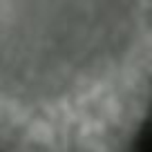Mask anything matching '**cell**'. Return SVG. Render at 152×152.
I'll return each instance as SVG.
<instances>
[{"mask_svg": "<svg viewBox=\"0 0 152 152\" xmlns=\"http://www.w3.org/2000/svg\"><path fill=\"white\" fill-rule=\"evenodd\" d=\"M152 121V0H0V152H134Z\"/></svg>", "mask_w": 152, "mask_h": 152, "instance_id": "1", "label": "cell"}]
</instances>
